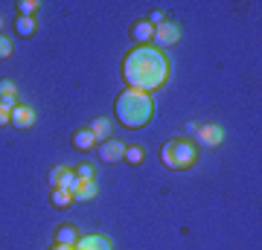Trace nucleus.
Returning <instances> with one entry per match:
<instances>
[{
	"label": "nucleus",
	"mask_w": 262,
	"mask_h": 250,
	"mask_svg": "<svg viewBox=\"0 0 262 250\" xmlns=\"http://www.w3.org/2000/svg\"><path fill=\"white\" fill-rule=\"evenodd\" d=\"M15 32L18 35H24V38H29L32 32H35V18H15Z\"/></svg>",
	"instance_id": "obj_16"
},
{
	"label": "nucleus",
	"mask_w": 262,
	"mask_h": 250,
	"mask_svg": "<svg viewBox=\"0 0 262 250\" xmlns=\"http://www.w3.org/2000/svg\"><path fill=\"white\" fill-rule=\"evenodd\" d=\"M195 137H198V143H201V146L215 148L219 143H222V137H225V134H222V128H219V125H198Z\"/></svg>",
	"instance_id": "obj_8"
},
{
	"label": "nucleus",
	"mask_w": 262,
	"mask_h": 250,
	"mask_svg": "<svg viewBox=\"0 0 262 250\" xmlns=\"http://www.w3.org/2000/svg\"><path fill=\"white\" fill-rule=\"evenodd\" d=\"M76 241H79V227L76 224H61L56 230V244H70L73 247Z\"/></svg>",
	"instance_id": "obj_12"
},
{
	"label": "nucleus",
	"mask_w": 262,
	"mask_h": 250,
	"mask_svg": "<svg viewBox=\"0 0 262 250\" xmlns=\"http://www.w3.org/2000/svg\"><path fill=\"white\" fill-rule=\"evenodd\" d=\"M15 6H18V15H20V18H32V15H35V9H38L35 0H18Z\"/></svg>",
	"instance_id": "obj_18"
},
{
	"label": "nucleus",
	"mask_w": 262,
	"mask_h": 250,
	"mask_svg": "<svg viewBox=\"0 0 262 250\" xmlns=\"http://www.w3.org/2000/svg\"><path fill=\"white\" fill-rule=\"evenodd\" d=\"M122 154H125V143L117 137H108L105 143H99V157H102V163H117V160H122Z\"/></svg>",
	"instance_id": "obj_6"
},
{
	"label": "nucleus",
	"mask_w": 262,
	"mask_h": 250,
	"mask_svg": "<svg viewBox=\"0 0 262 250\" xmlns=\"http://www.w3.org/2000/svg\"><path fill=\"white\" fill-rule=\"evenodd\" d=\"M96 195H99L96 180H82V184H79V189L73 192V204H88V201H94Z\"/></svg>",
	"instance_id": "obj_10"
},
{
	"label": "nucleus",
	"mask_w": 262,
	"mask_h": 250,
	"mask_svg": "<svg viewBox=\"0 0 262 250\" xmlns=\"http://www.w3.org/2000/svg\"><path fill=\"white\" fill-rule=\"evenodd\" d=\"M195 160H198V151L187 140H172V143H163V148H160V163L166 169H175V172L192 169Z\"/></svg>",
	"instance_id": "obj_3"
},
{
	"label": "nucleus",
	"mask_w": 262,
	"mask_h": 250,
	"mask_svg": "<svg viewBox=\"0 0 262 250\" xmlns=\"http://www.w3.org/2000/svg\"><path fill=\"white\" fill-rule=\"evenodd\" d=\"M73 146L79 148V151H91V148L96 146V140H94V134H91L88 128H79L73 134Z\"/></svg>",
	"instance_id": "obj_14"
},
{
	"label": "nucleus",
	"mask_w": 262,
	"mask_h": 250,
	"mask_svg": "<svg viewBox=\"0 0 262 250\" xmlns=\"http://www.w3.org/2000/svg\"><path fill=\"white\" fill-rule=\"evenodd\" d=\"M122 160H125V163H131V166H140L143 160H146V148H143V146H125Z\"/></svg>",
	"instance_id": "obj_15"
},
{
	"label": "nucleus",
	"mask_w": 262,
	"mask_h": 250,
	"mask_svg": "<svg viewBox=\"0 0 262 250\" xmlns=\"http://www.w3.org/2000/svg\"><path fill=\"white\" fill-rule=\"evenodd\" d=\"M76 172V177H82V180H96V172H94V166H88V163H82L79 169H73Z\"/></svg>",
	"instance_id": "obj_20"
},
{
	"label": "nucleus",
	"mask_w": 262,
	"mask_h": 250,
	"mask_svg": "<svg viewBox=\"0 0 262 250\" xmlns=\"http://www.w3.org/2000/svg\"><path fill=\"white\" fill-rule=\"evenodd\" d=\"M88 131L94 134L96 143H105V140L111 137V120H105V117H96V120L88 125Z\"/></svg>",
	"instance_id": "obj_11"
},
{
	"label": "nucleus",
	"mask_w": 262,
	"mask_h": 250,
	"mask_svg": "<svg viewBox=\"0 0 262 250\" xmlns=\"http://www.w3.org/2000/svg\"><path fill=\"white\" fill-rule=\"evenodd\" d=\"M178 38H181V27L178 24H172V20H166L163 27H158L155 29V44H160V47H172V44H178Z\"/></svg>",
	"instance_id": "obj_7"
},
{
	"label": "nucleus",
	"mask_w": 262,
	"mask_h": 250,
	"mask_svg": "<svg viewBox=\"0 0 262 250\" xmlns=\"http://www.w3.org/2000/svg\"><path fill=\"white\" fill-rule=\"evenodd\" d=\"M9 96H18V93H15V84H12L9 79H0V102L9 99Z\"/></svg>",
	"instance_id": "obj_19"
},
{
	"label": "nucleus",
	"mask_w": 262,
	"mask_h": 250,
	"mask_svg": "<svg viewBox=\"0 0 262 250\" xmlns=\"http://www.w3.org/2000/svg\"><path fill=\"white\" fill-rule=\"evenodd\" d=\"M3 125H9V108L6 105H0V128Z\"/></svg>",
	"instance_id": "obj_23"
},
{
	"label": "nucleus",
	"mask_w": 262,
	"mask_h": 250,
	"mask_svg": "<svg viewBox=\"0 0 262 250\" xmlns=\"http://www.w3.org/2000/svg\"><path fill=\"white\" fill-rule=\"evenodd\" d=\"M114 113H117V122L120 125H125L128 131H140L149 125L151 113H155V102H151L149 93L125 87L117 96V102H114Z\"/></svg>",
	"instance_id": "obj_2"
},
{
	"label": "nucleus",
	"mask_w": 262,
	"mask_h": 250,
	"mask_svg": "<svg viewBox=\"0 0 262 250\" xmlns=\"http://www.w3.org/2000/svg\"><path fill=\"white\" fill-rule=\"evenodd\" d=\"M131 38H134V41H140V47H143L146 41L155 38V27H151L149 20H137V24L131 27Z\"/></svg>",
	"instance_id": "obj_13"
},
{
	"label": "nucleus",
	"mask_w": 262,
	"mask_h": 250,
	"mask_svg": "<svg viewBox=\"0 0 262 250\" xmlns=\"http://www.w3.org/2000/svg\"><path fill=\"white\" fill-rule=\"evenodd\" d=\"M9 122L15 125V128H20V131H24V128H32V125H35V111H32L29 105L18 102V105L9 111Z\"/></svg>",
	"instance_id": "obj_5"
},
{
	"label": "nucleus",
	"mask_w": 262,
	"mask_h": 250,
	"mask_svg": "<svg viewBox=\"0 0 262 250\" xmlns=\"http://www.w3.org/2000/svg\"><path fill=\"white\" fill-rule=\"evenodd\" d=\"M76 250H111V241L105 239V236H79V241L73 244Z\"/></svg>",
	"instance_id": "obj_9"
},
{
	"label": "nucleus",
	"mask_w": 262,
	"mask_h": 250,
	"mask_svg": "<svg viewBox=\"0 0 262 250\" xmlns=\"http://www.w3.org/2000/svg\"><path fill=\"white\" fill-rule=\"evenodd\" d=\"M0 35H3V18H0Z\"/></svg>",
	"instance_id": "obj_25"
},
{
	"label": "nucleus",
	"mask_w": 262,
	"mask_h": 250,
	"mask_svg": "<svg viewBox=\"0 0 262 250\" xmlns=\"http://www.w3.org/2000/svg\"><path fill=\"white\" fill-rule=\"evenodd\" d=\"M149 24H151L155 29H158V27H163V24H166V15H163L160 9H155V12L149 15Z\"/></svg>",
	"instance_id": "obj_21"
},
{
	"label": "nucleus",
	"mask_w": 262,
	"mask_h": 250,
	"mask_svg": "<svg viewBox=\"0 0 262 250\" xmlns=\"http://www.w3.org/2000/svg\"><path fill=\"white\" fill-rule=\"evenodd\" d=\"M73 250H76V247H73Z\"/></svg>",
	"instance_id": "obj_26"
},
{
	"label": "nucleus",
	"mask_w": 262,
	"mask_h": 250,
	"mask_svg": "<svg viewBox=\"0 0 262 250\" xmlns=\"http://www.w3.org/2000/svg\"><path fill=\"white\" fill-rule=\"evenodd\" d=\"M50 250H73V247H70V244H53Z\"/></svg>",
	"instance_id": "obj_24"
},
{
	"label": "nucleus",
	"mask_w": 262,
	"mask_h": 250,
	"mask_svg": "<svg viewBox=\"0 0 262 250\" xmlns=\"http://www.w3.org/2000/svg\"><path fill=\"white\" fill-rule=\"evenodd\" d=\"M12 56V41L6 35H0V58H9Z\"/></svg>",
	"instance_id": "obj_22"
},
{
	"label": "nucleus",
	"mask_w": 262,
	"mask_h": 250,
	"mask_svg": "<svg viewBox=\"0 0 262 250\" xmlns=\"http://www.w3.org/2000/svg\"><path fill=\"white\" fill-rule=\"evenodd\" d=\"M122 79L131 90L151 93L169 82V61L166 56L149 44H137L128 56L122 58Z\"/></svg>",
	"instance_id": "obj_1"
},
{
	"label": "nucleus",
	"mask_w": 262,
	"mask_h": 250,
	"mask_svg": "<svg viewBox=\"0 0 262 250\" xmlns=\"http://www.w3.org/2000/svg\"><path fill=\"white\" fill-rule=\"evenodd\" d=\"M53 207H58V210H67V207H73V195L64 192V189H53Z\"/></svg>",
	"instance_id": "obj_17"
},
{
	"label": "nucleus",
	"mask_w": 262,
	"mask_h": 250,
	"mask_svg": "<svg viewBox=\"0 0 262 250\" xmlns=\"http://www.w3.org/2000/svg\"><path fill=\"white\" fill-rule=\"evenodd\" d=\"M79 184H82V177H76L73 169H67V166L50 169V186H53V189H64V192L73 195L76 189H79Z\"/></svg>",
	"instance_id": "obj_4"
}]
</instances>
